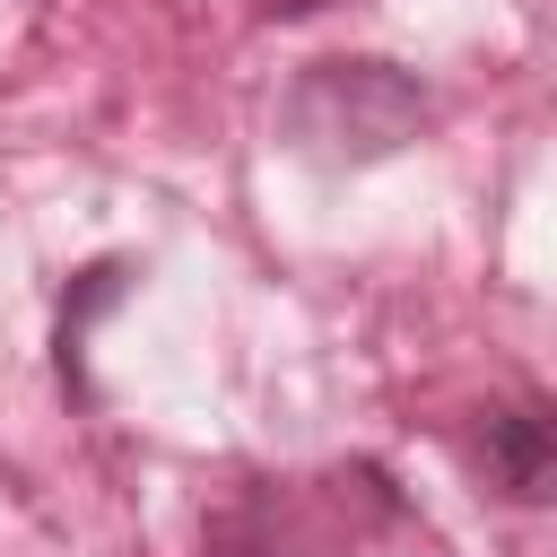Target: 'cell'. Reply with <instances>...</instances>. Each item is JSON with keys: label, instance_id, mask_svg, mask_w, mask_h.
Segmentation results:
<instances>
[{"label": "cell", "instance_id": "1", "mask_svg": "<svg viewBox=\"0 0 557 557\" xmlns=\"http://www.w3.org/2000/svg\"><path fill=\"white\" fill-rule=\"evenodd\" d=\"M287 131L313 157H392L426 131V87L392 61H313L287 96Z\"/></svg>", "mask_w": 557, "mask_h": 557}, {"label": "cell", "instance_id": "2", "mask_svg": "<svg viewBox=\"0 0 557 557\" xmlns=\"http://www.w3.org/2000/svg\"><path fill=\"white\" fill-rule=\"evenodd\" d=\"M479 461H487V479L513 505H540L548 479H557V435H548V418L531 400H513V409H487L479 418Z\"/></svg>", "mask_w": 557, "mask_h": 557}, {"label": "cell", "instance_id": "3", "mask_svg": "<svg viewBox=\"0 0 557 557\" xmlns=\"http://www.w3.org/2000/svg\"><path fill=\"white\" fill-rule=\"evenodd\" d=\"M209 557H287V531L270 522V505H261V496H244L235 513H218V522H209Z\"/></svg>", "mask_w": 557, "mask_h": 557}, {"label": "cell", "instance_id": "4", "mask_svg": "<svg viewBox=\"0 0 557 557\" xmlns=\"http://www.w3.org/2000/svg\"><path fill=\"white\" fill-rule=\"evenodd\" d=\"M261 17H313V9H331V0H252Z\"/></svg>", "mask_w": 557, "mask_h": 557}]
</instances>
